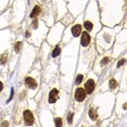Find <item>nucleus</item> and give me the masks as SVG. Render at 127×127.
Instances as JSON below:
<instances>
[{"mask_svg":"<svg viewBox=\"0 0 127 127\" xmlns=\"http://www.w3.org/2000/svg\"><path fill=\"white\" fill-rule=\"evenodd\" d=\"M84 27H85V31L90 34L91 36H96L101 28L98 10L92 2L86 11V14L84 15Z\"/></svg>","mask_w":127,"mask_h":127,"instance_id":"nucleus-1","label":"nucleus"},{"mask_svg":"<svg viewBox=\"0 0 127 127\" xmlns=\"http://www.w3.org/2000/svg\"><path fill=\"white\" fill-rule=\"evenodd\" d=\"M115 38V30L113 28H103L101 32L96 35V44L97 49L101 53L103 51H108L114 44Z\"/></svg>","mask_w":127,"mask_h":127,"instance_id":"nucleus-2","label":"nucleus"},{"mask_svg":"<svg viewBox=\"0 0 127 127\" xmlns=\"http://www.w3.org/2000/svg\"><path fill=\"white\" fill-rule=\"evenodd\" d=\"M47 32V27L44 25V23L40 22V20L38 18H34L33 21L31 23L30 28L26 31L25 37L28 39L32 37V42H35V45L39 46L40 45V40L45 37V34Z\"/></svg>","mask_w":127,"mask_h":127,"instance_id":"nucleus-3","label":"nucleus"},{"mask_svg":"<svg viewBox=\"0 0 127 127\" xmlns=\"http://www.w3.org/2000/svg\"><path fill=\"white\" fill-rule=\"evenodd\" d=\"M92 75L94 74H90V77H88L87 80L85 82V85H84V88H85L87 95H92V92L95 91L97 86V78L92 77Z\"/></svg>","mask_w":127,"mask_h":127,"instance_id":"nucleus-4","label":"nucleus"},{"mask_svg":"<svg viewBox=\"0 0 127 127\" xmlns=\"http://www.w3.org/2000/svg\"><path fill=\"white\" fill-rule=\"evenodd\" d=\"M80 19H82V16H79V19L77 20V22H75L74 25H72V27H71L70 33H71V36L73 37V38L79 37L80 34H82V32H83V24L79 23Z\"/></svg>","mask_w":127,"mask_h":127,"instance_id":"nucleus-5","label":"nucleus"},{"mask_svg":"<svg viewBox=\"0 0 127 127\" xmlns=\"http://www.w3.org/2000/svg\"><path fill=\"white\" fill-rule=\"evenodd\" d=\"M87 96L88 95L86 94V90L84 87H77L74 91V99L78 103L84 102L86 100V98H87Z\"/></svg>","mask_w":127,"mask_h":127,"instance_id":"nucleus-6","label":"nucleus"},{"mask_svg":"<svg viewBox=\"0 0 127 127\" xmlns=\"http://www.w3.org/2000/svg\"><path fill=\"white\" fill-rule=\"evenodd\" d=\"M91 40H92V36L89 33H87L86 31L82 32L80 34V46L82 48H89L91 46Z\"/></svg>","mask_w":127,"mask_h":127,"instance_id":"nucleus-7","label":"nucleus"},{"mask_svg":"<svg viewBox=\"0 0 127 127\" xmlns=\"http://www.w3.org/2000/svg\"><path fill=\"white\" fill-rule=\"evenodd\" d=\"M23 121H24L25 125H33L35 122V116H34L33 112L31 110H25L23 113Z\"/></svg>","mask_w":127,"mask_h":127,"instance_id":"nucleus-8","label":"nucleus"},{"mask_svg":"<svg viewBox=\"0 0 127 127\" xmlns=\"http://www.w3.org/2000/svg\"><path fill=\"white\" fill-rule=\"evenodd\" d=\"M60 98V91L59 89L53 88L51 89L50 92H49V96H48V102L50 104H54V103L58 101V99Z\"/></svg>","mask_w":127,"mask_h":127,"instance_id":"nucleus-9","label":"nucleus"},{"mask_svg":"<svg viewBox=\"0 0 127 127\" xmlns=\"http://www.w3.org/2000/svg\"><path fill=\"white\" fill-rule=\"evenodd\" d=\"M25 85H26V87L28 89H31V90H37V88H38V83H37V80L34 78L33 76H28L26 77V79H25Z\"/></svg>","mask_w":127,"mask_h":127,"instance_id":"nucleus-10","label":"nucleus"},{"mask_svg":"<svg viewBox=\"0 0 127 127\" xmlns=\"http://www.w3.org/2000/svg\"><path fill=\"white\" fill-rule=\"evenodd\" d=\"M42 14H44V8L39 4H36L35 7H34L33 11L31 12L30 16H31V19H34V18H39V16H41Z\"/></svg>","mask_w":127,"mask_h":127,"instance_id":"nucleus-11","label":"nucleus"},{"mask_svg":"<svg viewBox=\"0 0 127 127\" xmlns=\"http://www.w3.org/2000/svg\"><path fill=\"white\" fill-rule=\"evenodd\" d=\"M112 61V58L110 57V56H104L103 58H101V60H100V62H99V67H104V66H106L109 64L110 62Z\"/></svg>","mask_w":127,"mask_h":127,"instance_id":"nucleus-12","label":"nucleus"},{"mask_svg":"<svg viewBox=\"0 0 127 127\" xmlns=\"http://www.w3.org/2000/svg\"><path fill=\"white\" fill-rule=\"evenodd\" d=\"M117 86H118V83L116 82V79L115 78L112 77V78L109 79V88H110V90H114V89H116Z\"/></svg>","mask_w":127,"mask_h":127,"instance_id":"nucleus-13","label":"nucleus"},{"mask_svg":"<svg viewBox=\"0 0 127 127\" xmlns=\"http://www.w3.org/2000/svg\"><path fill=\"white\" fill-rule=\"evenodd\" d=\"M84 77H85V74L83 72H78L76 75V78H75V85H79L84 80Z\"/></svg>","mask_w":127,"mask_h":127,"instance_id":"nucleus-14","label":"nucleus"},{"mask_svg":"<svg viewBox=\"0 0 127 127\" xmlns=\"http://www.w3.org/2000/svg\"><path fill=\"white\" fill-rule=\"evenodd\" d=\"M8 58H9V54H8V53H3L1 57H0V67L7 64V62H8Z\"/></svg>","mask_w":127,"mask_h":127,"instance_id":"nucleus-15","label":"nucleus"},{"mask_svg":"<svg viewBox=\"0 0 127 127\" xmlns=\"http://www.w3.org/2000/svg\"><path fill=\"white\" fill-rule=\"evenodd\" d=\"M60 53H61V47L58 45V46H56V48L53 49L52 53H51V57H52V58H57Z\"/></svg>","mask_w":127,"mask_h":127,"instance_id":"nucleus-16","label":"nucleus"},{"mask_svg":"<svg viewBox=\"0 0 127 127\" xmlns=\"http://www.w3.org/2000/svg\"><path fill=\"white\" fill-rule=\"evenodd\" d=\"M23 47V41H21V40H19V41L15 42V45H14V51H15L16 53L20 52V50L22 49Z\"/></svg>","mask_w":127,"mask_h":127,"instance_id":"nucleus-17","label":"nucleus"},{"mask_svg":"<svg viewBox=\"0 0 127 127\" xmlns=\"http://www.w3.org/2000/svg\"><path fill=\"white\" fill-rule=\"evenodd\" d=\"M54 121H56V125L57 126H62L63 125L62 121H61V118H60V117H56V118H54Z\"/></svg>","mask_w":127,"mask_h":127,"instance_id":"nucleus-18","label":"nucleus"},{"mask_svg":"<svg viewBox=\"0 0 127 127\" xmlns=\"http://www.w3.org/2000/svg\"><path fill=\"white\" fill-rule=\"evenodd\" d=\"M125 62H126L125 58H123V59H121V62H118V63H117V67L120 68V67H121V66H122V65H124V64H125Z\"/></svg>","mask_w":127,"mask_h":127,"instance_id":"nucleus-19","label":"nucleus"},{"mask_svg":"<svg viewBox=\"0 0 127 127\" xmlns=\"http://www.w3.org/2000/svg\"><path fill=\"white\" fill-rule=\"evenodd\" d=\"M2 89H3V84L2 82H0V91H2Z\"/></svg>","mask_w":127,"mask_h":127,"instance_id":"nucleus-20","label":"nucleus"}]
</instances>
